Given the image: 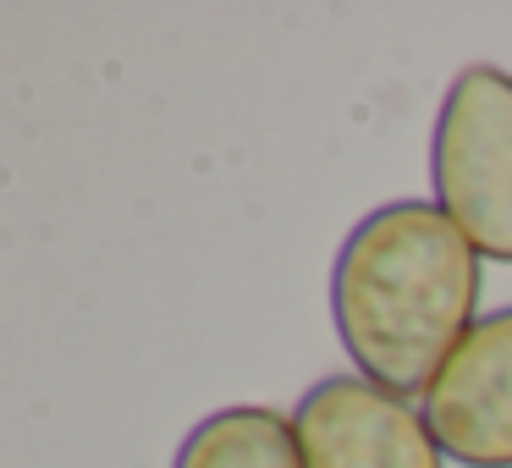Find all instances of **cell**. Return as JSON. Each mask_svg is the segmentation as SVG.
<instances>
[{
  "label": "cell",
  "mask_w": 512,
  "mask_h": 468,
  "mask_svg": "<svg viewBox=\"0 0 512 468\" xmlns=\"http://www.w3.org/2000/svg\"><path fill=\"white\" fill-rule=\"evenodd\" d=\"M435 204L485 259L512 265V72L463 67L430 133Z\"/></svg>",
  "instance_id": "obj_2"
},
{
  "label": "cell",
  "mask_w": 512,
  "mask_h": 468,
  "mask_svg": "<svg viewBox=\"0 0 512 468\" xmlns=\"http://www.w3.org/2000/svg\"><path fill=\"white\" fill-rule=\"evenodd\" d=\"M303 468H441L424 408L369 375H325L292 408Z\"/></svg>",
  "instance_id": "obj_3"
},
{
  "label": "cell",
  "mask_w": 512,
  "mask_h": 468,
  "mask_svg": "<svg viewBox=\"0 0 512 468\" xmlns=\"http://www.w3.org/2000/svg\"><path fill=\"white\" fill-rule=\"evenodd\" d=\"M424 424L463 468H512V309L457 342L424 391Z\"/></svg>",
  "instance_id": "obj_4"
},
{
  "label": "cell",
  "mask_w": 512,
  "mask_h": 468,
  "mask_svg": "<svg viewBox=\"0 0 512 468\" xmlns=\"http://www.w3.org/2000/svg\"><path fill=\"white\" fill-rule=\"evenodd\" d=\"M479 248L430 199L369 210L331 270V320L358 375L413 397L474 331Z\"/></svg>",
  "instance_id": "obj_1"
},
{
  "label": "cell",
  "mask_w": 512,
  "mask_h": 468,
  "mask_svg": "<svg viewBox=\"0 0 512 468\" xmlns=\"http://www.w3.org/2000/svg\"><path fill=\"white\" fill-rule=\"evenodd\" d=\"M171 468H303L292 413L237 402L188 430Z\"/></svg>",
  "instance_id": "obj_5"
}]
</instances>
